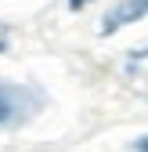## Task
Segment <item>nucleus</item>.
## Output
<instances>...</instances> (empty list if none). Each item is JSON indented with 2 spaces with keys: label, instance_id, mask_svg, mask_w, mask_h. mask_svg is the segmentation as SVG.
Masks as SVG:
<instances>
[{
  "label": "nucleus",
  "instance_id": "4",
  "mask_svg": "<svg viewBox=\"0 0 148 152\" xmlns=\"http://www.w3.org/2000/svg\"><path fill=\"white\" fill-rule=\"evenodd\" d=\"M137 152H148V138H141V141H137Z\"/></svg>",
  "mask_w": 148,
  "mask_h": 152
},
{
  "label": "nucleus",
  "instance_id": "1",
  "mask_svg": "<svg viewBox=\"0 0 148 152\" xmlns=\"http://www.w3.org/2000/svg\"><path fill=\"white\" fill-rule=\"evenodd\" d=\"M144 15V4H141V0H126V4H119L112 15H108L105 18V26H101V33L108 36V33H116L119 26H126V22H134V18H141Z\"/></svg>",
  "mask_w": 148,
  "mask_h": 152
},
{
  "label": "nucleus",
  "instance_id": "5",
  "mask_svg": "<svg viewBox=\"0 0 148 152\" xmlns=\"http://www.w3.org/2000/svg\"><path fill=\"white\" fill-rule=\"evenodd\" d=\"M141 4H144V11H148V0H141Z\"/></svg>",
  "mask_w": 148,
  "mask_h": 152
},
{
  "label": "nucleus",
  "instance_id": "3",
  "mask_svg": "<svg viewBox=\"0 0 148 152\" xmlns=\"http://www.w3.org/2000/svg\"><path fill=\"white\" fill-rule=\"evenodd\" d=\"M87 4H90V0H69V7H72V11H80V7H87Z\"/></svg>",
  "mask_w": 148,
  "mask_h": 152
},
{
  "label": "nucleus",
  "instance_id": "2",
  "mask_svg": "<svg viewBox=\"0 0 148 152\" xmlns=\"http://www.w3.org/2000/svg\"><path fill=\"white\" fill-rule=\"evenodd\" d=\"M11 116H15V105H11V98H7V91H0V127L11 123Z\"/></svg>",
  "mask_w": 148,
  "mask_h": 152
}]
</instances>
